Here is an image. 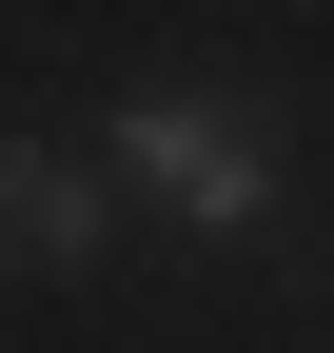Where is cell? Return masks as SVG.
<instances>
[{"instance_id":"obj_1","label":"cell","mask_w":334,"mask_h":353,"mask_svg":"<svg viewBox=\"0 0 334 353\" xmlns=\"http://www.w3.org/2000/svg\"><path fill=\"white\" fill-rule=\"evenodd\" d=\"M99 176H138L177 236H256V216H275V118H256V99H197V79H157V99L99 118Z\"/></svg>"},{"instance_id":"obj_2","label":"cell","mask_w":334,"mask_h":353,"mask_svg":"<svg viewBox=\"0 0 334 353\" xmlns=\"http://www.w3.org/2000/svg\"><path fill=\"white\" fill-rule=\"evenodd\" d=\"M99 196H118L99 157H59V138H0V275H99Z\"/></svg>"}]
</instances>
